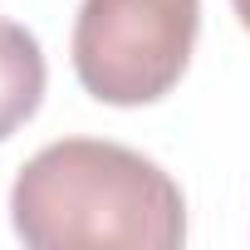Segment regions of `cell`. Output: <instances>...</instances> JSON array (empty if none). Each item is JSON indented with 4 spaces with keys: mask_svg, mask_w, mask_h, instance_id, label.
<instances>
[{
    "mask_svg": "<svg viewBox=\"0 0 250 250\" xmlns=\"http://www.w3.org/2000/svg\"><path fill=\"white\" fill-rule=\"evenodd\" d=\"M10 226L35 250H177L187 240V201L152 157L123 143L64 138L20 167Z\"/></svg>",
    "mask_w": 250,
    "mask_h": 250,
    "instance_id": "cell-1",
    "label": "cell"
},
{
    "mask_svg": "<svg viewBox=\"0 0 250 250\" xmlns=\"http://www.w3.org/2000/svg\"><path fill=\"white\" fill-rule=\"evenodd\" d=\"M201 0H83L74 20V74L108 108L167 98L196 49Z\"/></svg>",
    "mask_w": 250,
    "mask_h": 250,
    "instance_id": "cell-2",
    "label": "cell"
},
{
    "mask_svg": "<svg viewBox=\"0 0 250 250\" xmlns=\"http://www.w3.org/2000/svg\"><path fill=\"white\" fill-rule=\"evenodd\" d=\"M44 49L40 40L15 25V20H0V143L10 133H20L25 123L40 113L44 103Z\"/></svg>",
    "mask_w": 250,
    "mask_h": 250,
    "instance_id": "cell-3",
    "label": "cell"
},
{
    "mask_svg": "<svg viewBox=\"0 0 250 250\" xmlns=\"http://www.w3.org/2000/svg\"><path fill=\"white\" fill-rule=\"evenodd\" d=\"M230 5H235V15H240V25L250 30V0H230Z\"/></svg>",
    "mask_w": 250,
    "mask_h": 250,
    "instance_id": "cell-4",
    "label": "cell"
}]
</instances>
